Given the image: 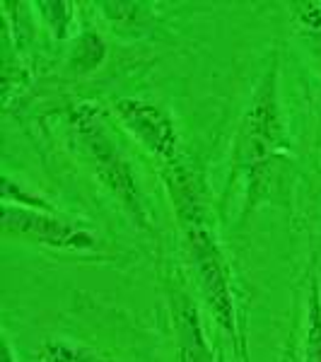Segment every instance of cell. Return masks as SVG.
I'll use <instances>...</instances> for the list:
<instances>
[{
	"instance_id": "obj_2",
	"label": "cell",
	"mask_w": 321,
	"mask_h": 362,
	"mask_svg": "<svg viewBox=\"0 0 321 362\" xmlns=\"http://www.w3.org/2000/svg\"><path fill=\"white\" fill-rule=\"evenodd\" d=\"M285 150L288 133L280 109V61L276 54L256 85L235 140V174L247 184L249 206L264 184H268V177Z\"/></svg>"
},
{
	"instance_id": "obj_8",
	"label": "cell",
	"mask_w": 321,
	"mask_h": 362,
	"mask_svg": "<svg viewBox=\"0 0 321 362\" xmlns=\"http://www.w3.org/2000/svg\"><path fill=\"white\" fill-rule=\"evenodd\" d=\"M37 358L42 362H116L107 355L97 353L92 348L78 346V343L61 341V338H49L39 348Z\"/></svg>"
},
{
	"instance_id": "obj_5",
	"label": "cell",
	"mask_w": 321,
	"mask_h": 362,
	"mask_svg": "<svg viewBox=\"0 0 321 362\" xmlns=\"http://www.w3.org/2000/svg\"><path fill=\"white\" fill-rule=\"evenodd\" d=\"M114 112L121 124L148 153L160 157L165 165L179 162V133L172 116L157 104L143 102L136 97H121L114 102Z\"/></svg>"
},
{
	"instance_id": "obj_1",
	"label": "cell",
	"mask_w": 321,
	"mask_h": 362,
	"mask_svg": "<svg viewBox=\"0 0 321 362\" xmlns=\"http://www.w3.org/2000/svg\"><path fill=\"white\" fill-rule=\"evenodd\" d=\"M165 181L172 191L174 208H177L179 223H182L184 247L191 266H194L203 300L208 302L220 329L227 336L239 338L230 268H227L223 249L218 244L213 218H210L201 191V179L191 167L177 162L169 167Z\"/></svg>"
},
{
	"instance_id": "obj_3",
	"label": "cell",
	"mask_w": 321,
	"mask_h": 362,
	"mask_svg": "<svg viewBox=\"0 0 321 362\" xmlns=\"http://www.w3.org/2000/svg\"><path fill=\"white\" fill-rule=\"evenodd\" d=\"M68 121H70V128H73L75 138H78L80 148L85 150V155L90 157V162L95 165L97 177L104 181V186H107L116 198H119L121 206L131 215L133 223H136L140 230H150V215H148V210H145L143 196H140L138 179L133 177V169L128 165V160L114 145L97 104H92V102L75 104V107L70 109Z\"/></svg>"
},
{
	"instance_id": "obj_6",
	"label": "cell",
	"mask_w": 321,
	"mask_h": 362,
	"mask_svg": "<svg viewBox=\"0 0 321 362\" xmlns=\"http://www.w3.org/2000/svg\"><path fill=\"white\" fill-rule=\"evenodd\" d=\"M177 353L179 362H215L196 307L186 297L177 307Z\"/></svg>"
},
{
	"instance_id": "obj_11",
	"label": "cell",
	"mask_w": 321,
	"mask_h": 362,
	"mask_svg": "<svg viewBox=\"0 0 321 362\" xmlns=\"http://www.w3.org/2000/svg\"><path fill=\"white\" fill-rule=\"evenodd\" d=\"M104 58V42L97 34H87L80 39V49H78V66L83 70L97 68Z\"/></svg>"
},
{
	"instance_id": "obj_10",
	"label": "cell",
	"mask_w": 321,
	"mask_h": 362,
	"mask_svg": "<svg viewBox=\"0 0 321 362\" xmlns=\"http://www.w3.org/2000/svg\"><path fill=\"white\" fill-rule=\"evenodd\" d=\"M39 13H42L44 22L49 25L54 39H68L70 29L75 22V5L66 3V0H42L37 3Z\"/></svg>"
},
{
	"instance_id": "obj_12",
	"label": "cell",
	"mask_w": 321,
	"mask_h": 362,
	"mask_svg": "<svg viewBox=\"0 0 321 362\" xmlns=\"http://www.w3.org/2000/svg\"><path fill=\"white\" fill-rule=\"evenodd\" d=\"M3 362H15V355H13V348H10L8 338L3 341Z\"/></svg>"
},
{
	"instance_id": "obj_4",
	"label": "cell",
	"mask_w": 321,
	"mask_h": 362,
	"mask_svg": "<svg viewBox=\"0 0 321 362\" xmlns=\"http://www.w3.org/2000/svg\"><path fill=\"white\" fill-rule=\"evenodd\" d=\"M3 230L8 235L32 239L37 244L61 251H92L99 244V239L85 225L46 210L10 206V203L3 206Z\"/></svg>"
},
{
	"instance_id": "obj_7",
	"label": "cell",
	"mask_w": 321,
	"mask_h": 362,
	"mask_svg": "<svg viewBox=\"0 0 321 362\" xmlns=\"http://www.w3.org/2000/svg\"><path fill=\"white\" fill-rule=\"evenodd\" d=\"M305 362H321V280L317 273L309 278Z\"/></svg>"
},
{
	"instance_id": "obj_9",
	"label": "cell",
	"mask_w": 321,
	"mask_h": 362,
	"mask_svg": "<svg viewBox=\"0 0 321 362\" xmlns=\"http://www.w3.org/2000/svg\"><path fill=\"white\" fill-rule=\"evenodd\" d=\"M295 25L309 54L317 61V68L321 70V3H297Z\"/></svg>"
}]
</instances>
